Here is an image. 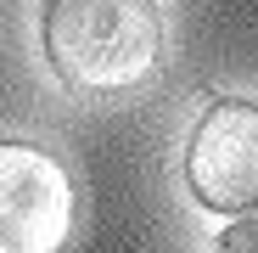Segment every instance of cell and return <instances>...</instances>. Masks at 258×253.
Wrapping results in <instances>:
<instances>
[{"label": "cell", "instance_id": "obj_3", "mask_svg": "<svg viewBox=\"0 0 258 253\" xmlns=\"http://www.w3.org/2000/svg\"><path fill=\"white\" fill-rule=\"evenodd\" d=\"M191 197L213 214H258V102H213L185 152Z\"/></svg>", "mask_w": 258, "mask_h": 253}, {"label": "cell", "instance_id": "obj_1", "mask_svg": "<svg viewBox=\"0 0 258 253\" xmlns=\"http://www.w3.org/2000/svg\"><path fill=\"white\" fill-rule=\"evenodd\" d=\"M39 45L68 90L118 96L157 73L163 12L157 0H45Z\"/></svg>", "mask_w": 258, "mask_h": 253}, {"label": "cell", "instance_id": "obj_4", "mask_svg": "<svg viewBox=\"0 0 258 253\" xmlns=\"http://www.w3.org/2000/svg\"><path fill=\"white\" fill-rule=\"evenodd\" d=\"M219 253H258V214H247L241 225H230L219 236Z\"/></svg>", "mask_w": 258, "mask_h": 253}, {"label": "cell", "instance_id": "obj_2", "mask_svg": "<svg viewBox=\"0 0 258 253\" xmlns=\"http://www.w3.org/2000/svg\"><path fill=\"white\" fill-rule=\"evenodd\" d=\"M73 180L34 141H0V253H62Z\"/></svg>", "mask_w": 258, "mask_h": 253}]
</instances>
